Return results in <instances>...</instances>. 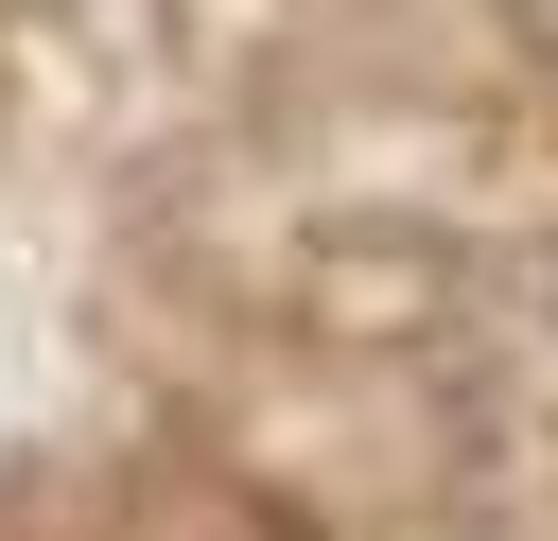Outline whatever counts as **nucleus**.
<instances>
[{"label": "nucleus", "instance_id": "1", "mask_svg": "<svg viewBox=\"0 0 558 541\" xmlns=\"http://www.w3.org/2000/svg\"><path fill=\"white\" fill-rule=\"evenodd\" d=\"M506 17H523V35H541V52H558V0H506Z\"/></svg>", "mask_w": 558, "mask_h": 541}]
</instances>
